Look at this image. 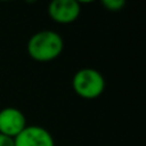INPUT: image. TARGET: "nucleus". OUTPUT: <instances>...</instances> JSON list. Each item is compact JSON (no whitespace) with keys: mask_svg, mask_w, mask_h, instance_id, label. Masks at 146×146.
Here are the masks:
<instances>
[{"mask_svg":"<svg viewBox=\"0 0 146 146\" xmlns=\"http://www.w3.org/2000/svg\"><path fill=\"white\" fill-rule=\"evenodd\" d=\"M64 49V41L58 32L42 30L30 37L27 42V53L33 60L46 63L56 59Z\"/></svg>","mask_w":146,"mask_h":146,"instance_id":"1","label":"nucleus"},{"mask_svg":"<svg viewBox=\"0 0 146 146\" xmlns=\"http://www.w3.org/2000/svg\"><path fill=\"white\" fill-rule=\"evenodd\" d=\"M72 86L80 98L92 100L103 95L105 90V78L98 69L82 68L74 73Z\"/></svg>","mask_w":146,"mask_h":146,"instance_id":"2","label":"nucleus"},{"mask_svg":"<svg viewBox=\"0 0 146 146\" xmlns=\"http://www.w3.org/2000/svg\"><path fill=\"white\" fill-rule=\"evenodd\" d=\"M49 17L59 25H71L81 14V4L77 0H54L48 7Z\"/></svg>","mask_w":146,"mask_h":146,"instance_id":"3","label":"nucleus"},{"mask_svg":"<svg viewBox=\"0 0 146 146\" xmlns=\"http://www.w3.org/2000/svg\"><path fill=\"white\" fill-rule=\"evenodd\" d=\"M27 127V121L19 109L8 106L0 110V133L10 139L17 137Z\"/></svg>","mask_w":146,"mask_h":146,"instance_id":"4","label":"nucleus"},{"mask_svg":"<svg viewBox=\"0 0 146 146\" xmlns=\"http://www.w3.org/2000/svg\"><path fill=\"white\" fill-rule=\"evenodd\" d=\"M13 141L14 146H55L51 133L40 126H27Z\"/></svg>","mask_w":146,"mask_h":146,"instance_id":"5","label":"nucleus"},{"mask_svg":"<svg viewBox=\"0 0 146 146\" xmlns=\"http://www.w3.org/2000/svg\"><path fill=\"white\" fill-rule=\"evenodd\" d=\"M101 5L109 12H119L126 5V1L124 0H103Z\"/></svg>","mask_w":146,"mask_h":146,"instance_id":"6","label":"nucleus"},{"mask_svg":"<svg viewBox=\"0 0 146 146\" xmlns=\"http://www.w3.org/2000/svg\"><path fill=\"white\" fill-rule=\"evenodd\" d=\"M0 146H14V141L10 137L0 133Z\"/></svg>","mask_w":146,"mask_h":146,"instance_id":"7","label":"nucleus"}]
</instances>
